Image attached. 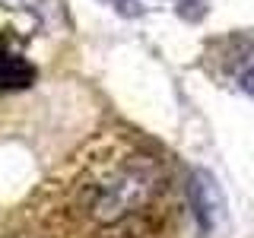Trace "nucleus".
I'll list each match as a JSON object with an SVG mask.
<instances>
[{
  "instance_id": "nucleus-1",
  "label": "nucleus",
  "mask_w": 254,
  "mask_h": 238,
  "mask_svg": "<svg viewBox=\"0 0 254 238\" xmlns=\"http://www.w3.org/2000/svg\"><path fill=\"white\" fill-rule=\"evenodd\" d=\"M190 197H194L197 222L210 232L216 226L219 213H222V194H219V187H216L210 172H194V178H190Z\"/></svg>"
},
{
  "instance_id": "nucleus-2",
  "label": "nucleus",
  "mask_w": 254,
  "mask_h": 238,
  "mask_svg": "<svg viewBox=\"0 0 254 238\" xmlns=\"http://www.w3.org/2000/svg\"><path fill=\"white\" fill-rule=\"evenodd\" d=\"M35 79V67L19 58V54H10L0 48V89H26Z\"/></svg>"
},
{
  "instance_id": "nucleus-3",
  "label": "nucleus",
  "mask_w": 254,
  "mask_h": 238,
  "mask_svg": "<svg viewBox=\"0 0 254 238\" xmlns=\"http://www.w3.org/2000/svg\"><path fill=\"white\" fill-rule=\"evenodd\" d=\"M108 3H115L121 13H127V16H133L137 13V0H108Z\"/></svg>"
},
{
  "instance_id": "nucleus-4",
  "label": "nucleus",
  "mask_w": 254,
  "mask_h": 238,
  "mask_svg": "<svg viewBox=\"0 0 254 238\" xmlns=\"http://www.w3.org/2000/svg\"><path fill=\"white\" fill-rule=\"evenodd\" d=\"M242 89L254 95V67H251V70H245V73H242Z\"/></svg>"
}]
</instances>
